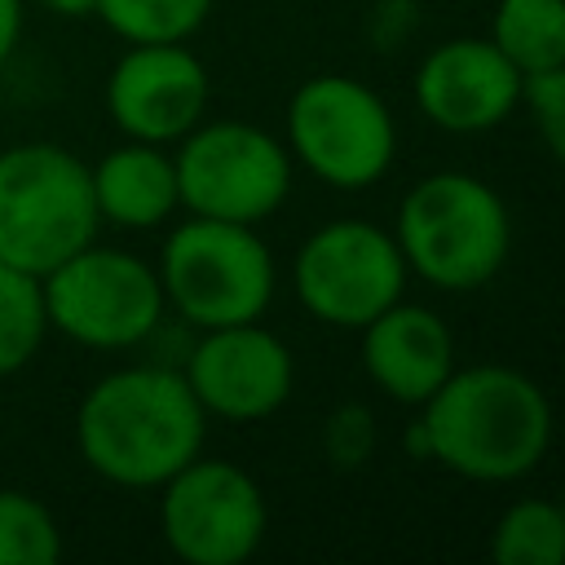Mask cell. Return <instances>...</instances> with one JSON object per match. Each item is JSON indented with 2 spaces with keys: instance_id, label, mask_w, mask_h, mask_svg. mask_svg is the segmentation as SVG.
Listing matches in <instances>:
<instances>
[{
  "instance_id": "cell-22",
  "label": "cell",
  "mask_w": 565,
  "mask_h": 565,
  "mask_svg": "<svg viewBox=\"0 0 565 565\" xmlns=\"http://www.w3.org/2000/svg\"><path fill=\"white\" fill-rule=\"evenodd\" d=\"M521 106L530 110V119H534L543 146L552 150V159L565 163V62L543 71V75H530Z\"/></svg>"
},
{
  "instance_id": "cell-19",
  "label": "cell",
  "mask_w": 565,
  "mask_h": 565,
  "mask_svg": "<svg viewBox=\"0 0 565 565\" xmlns=\"http://www.w3.org/2000/svg\"><path fill=\"white\" fill-rule=\"evenodd\" d=\"M216 0H97V18L124 40V44H163V40H190Z\"/></svg>"
},
{
  "instance_id": "cell-11",
  "label": "cell",
  "mask_w": 565,
  "mask_h": 565,
  "mask_svg": "<svg viewBox=\"0 0 565 565\" xmlns=\"http://www.w3.org/2000/svg\"><path fill=\"white\" fill-rule=\"evenodd\" d=\"M181 375L207 419L256 424L287 406L296 388V358L287 340L256 318L199 331L181 358Z\"/></svg>"
},
{
  "instance_id": "cell-7",
  "label": "cell",
  "mask_w": 565,
  "mask_h": 565,
  "mask_svg": "<svg viewBox=\"0 0 565 565\" xmlns=\"http://www.w3.org/2000/svg\"><path fill=\"white\" fill-rule=\"evenodd\" d=\"M49 331L71 344L119 353L146 344L163 327V287L159 269L124 247H102L97 238L53 265L44 278Z\"/></svg>"
},
{
  "instance_id": "cell-2",
  "label": "cell",
  "mask_w": 565,
  "mask_h": 565,
  "mask_svg": "<svg viewBox=\"0 0 565 565\" xmlns=\"http://www.w3.org/2000/svg\"><path fill=\"white\" fill-rule=\"evenodd\" d=\"M428 463L477 481L512 486L530 477L552 446V402L539 380L516 366H455L419 406Z\"/></svg>"
},
{
  "instance_id": "cell-4",
  "label": "cell",
  "mask_w": 565,
  "mask_h": 565,
  "mask_svg": "<svg viewBox=\"0 0 565 565\" xmlns=\"http://www.w3.org/2000/svg\"><path fill=\"white\" fill-rule=\"evenodd\" d=\"M163 305L194 331L256 322L274 305L278 265L256 225L185 216L159 247Z\"/></svg>"
},
{
  "instance_id": "cell-24",
  "label": "cell",
  "mask_w": 565,
  "mask_h": 565,
  "mask_svg": "<svg viewBox=\"0 0 565 565\" xmlns=\"http://www.w3.org/2000/svg\"><path fill=\"white\" fill-rule=\"evenodd\" d=\"M22 22H26V0H0V66L13 57L18 40H22Z\"/></svg>"
},
{
  "instance_id": "cell-3",
  "label": "cell",
  "mask_w": 565,
  "mask_h": 565,
  "mask_svg": "<svg viewBox=\"0 0 565 565\" xmlns=\"http://www.w3.org/2000/svg\"><path fill=\"white\" fill-rule=\"evenodd\" d=\"M393 238L406 269L433 291H477L512 256V212L486 177L441 168L402 194Z\"/></svg>"
},
{
  "instance_id": "cell-20",
  "label": "cell",
  "mask_w": 565,
  "mask_h": 565,
  "mask_svg": "<svg viewBox=\"0 0 565 565\" xmlns=\"http://www.w3.org/2000/svg\"><path fill=\"white\" fill-rule=\"evenodd\" d=\"M57 556V516L26 490H0V565H53Z\"/></svg>"
},
{
  "instance_id": "cell-16",
  "label": "cell",
  "mask_w": 565,
  "mask_h": 565,
  "mask_svg": "<svg viewBox=\"0 0 565 565\" xmlns=\"http://www.w3.org/2000/svg\"><path fill=\"white\" fill-rule=\"evenodd\" d=\"M490 44L530 79L565 62V0H494Z\"/></svg>"
},
{
  "instance_id": "cell-13",
  "label": "cell",
  "mask_w": 565,
  "mask_h": 565,
  "mask_svg": "<svg viewBox=\"0 0 565 565\" xmlns=\"http://www.w3.org/2000/svg\"><path fill=\"white\" fill-rule=\"evenodd\" d=\"M411 97L433 128L472 137L508 124L521 110L525 75L490 44V35H455L424 53Z\"/></svg>"
},
{
  "instance_id": "cell-14",
  "label": "cell",
  "mask_w": 565,
  "mask_h": 565,
  "mask_svg": "<svg viewBox=\"0 0 565 565\" xmlns=\"http://www.w3.org/2000/svg\"><path fill=\"white\" fill-rule=\"evenodd\" d=\"M358 335L366 380L397 406L419 411L459 366L450 322L428 305H411L406 296L375 313Z\"/></svg>"
},
{
  "instance_id": "cell-1",
  "label": "cell",
  "mask_w": 565,
  "mask_h": 565,
  "mask_svg": "<svg viewBox=\"0 0 565 565\" xmlns=\"http://www.w3.org/2000/svg\"><path fill=\"white\" fill-rule=\"evenodd\" d=\"M207 415L181 366L106 371L75 406V450L110 486L159 490L177 468L203 455Z\"/></svg>"
},
{
  "instance_id": "cell-15",
  "label": "cell",
  "mask_w": 565,
  "mask_h": 565,
  "mask_svg": "<svg viewBox=\"0 0 565 565\" xmlns=\"http://www.w3.org/2000/svg\"><path fill=\"white\" fill-rule=\"evenodd\" d=\"M88 177H93V203H97L102 225L159 230L181 207L177 168H172L168 146L124 141V146L106 150L88 168Z\"/></svg>"
},
{
  "instance_id": "cell-9",
  "label": "cell",
  "mask_w": 565,
  "mask_h": 565,
  "mask_svg": "<svg viewBox=\"0 0 565 565\" xmlns=\"http://www.w3.org/2000/svg\"><path fill=\"white\" fill-rule=\"evenodd\" d=\"M406 282L411 269L393 230L362 216L318 225L291 256V291L300 309L335 331H362L406 296Z\"/></svg>"
},
{
  "instance_id": "cell-8",
  "label": "cell",
  "mask_w": 565,
  "mask_h": 565,
  "mask_svg": "<svg viewBox=\"0 0 565 565\" xmlns=\"http://www.w3.org/2000/svg\"><path fill=\"white\" fill-rule=\"evenodd\" d=\"M172 168H177L181 207L190 216L238 221V225L269 221L287 203L296 177L282 137L247 119L194 124L177 141Z\"/></svg>"
},
{
  "instance_id": "cell-5",
  "label": "cell",
  "mask_w": 565,
  "mask_h": 565,
  "mask_svg": "<svg viewBox=\"0 0 565 565\" xmlns=\"http://www.w3.org/2000/svg\"><path fill=\"white\" fill-rule=\"evenodd\" d=\"M102 230L88 163L57 141L0 150V260L49 274Z\"/></svg>"
},
{
  "instance_id": "cell-17",
  "label": "cell",
  "mask_w": 565,
  "mask_h": 565,
  "mask_svg": "<svg viewBox=\"0 0 565 565\" xmlns=\"http://www.w3.org/2000/svg\"><path fill=\"white\" fill-rule=\"evenodd\" d=\"M490 556L499 565H565L561 499H512L490 530Z\"/></svg>"
},
{
  "instance_id": "cell-18",
  "label": "cell",
  "mask_w": 565,
  "mask_h": 565,
  "mask_svg": "<svg viewBox=\"0 0 565 565\" xmlns=\"http://www.w3.org/2000/svg\"><path fill=\"white\" fill-rule=\"evenodd\" d=\"M44 335H49V309H44L40 274L0 260V380L18 375L40 353Z\"/></svg>"
},
{
  "instance_id": "cell-12",
  "label": "cell",
  "mask_w": 565,
  "mask_h": 565,
  "mask_svg": "<svg viewBox=\"0 0 565 565\" xmlns=\"http://www.w3.org/2000/svg\"><path fill=\"white\" fill-rule=\"evenodd\" d=\"M106 115L128 141L177 146L203 124L212 102V75L190 40L128 44L106 75Z\"/></svg>"
},
{
  "instance_id": "cell-21",
  "label": "cell",
  "mask_w": 565,
  "mask_h": 565,
  "mask_svg": "<svg viewBox=\"0 0 565 565\" xmlns=\"http://www.w3.org/2000/svg\"><path fill=\"white\" fill-rule=\"evenodd\" d=\"M380 446V428H375V415L371 406L362 402H340L327 419H322V455L335 472H358L371 463Z\"/></svg>"
},
{
  "instance_id": "cell-10",
  "label": "cell",
  "mask_w": 565,
  "mask_h": 565,
  "mask_svg": "<svg viewBox=\"0 0 565 565\" xmlns=\"http://www.w3.org/2000/svg\"><path fill=\"white\" fill-rule=\"evenodd\" d=\"M265 530V490L230 459L194 455L159 486V534L185 565H243L260 552Z\"/></svg>"
},
{
  "instance_id": "cell-25",
  "label": "cell",
  "mask_w": 565,
  "mask_h": 565,
  "mask_svg": "<svg viewBox=\"0 0 565 565\" xmlns=\"http://www.w3.org/2000/svg\"><path fill=\"white\" fill-rule=\"evenodd\" d=\"M44 13H57V18H88L97 9V0H35Z\"/></svg>"
},
{
  "instance_id": "cell-6",
  "label": "cell",
  "mask_w": 565,
  "mask_h": 565,
  "mask_svg": "<svg viewBox=\"0 0 565 565\" xmlns=\"http://www.w3.org/2000/svg\"><path fill=\"white\" fill-rule=\"evenodd\" d=\"M282 146L291 163L322 185L358 194L388 177L397 159V119L371 84L344 71H318L287 97Z\"/></svg>"
},
{
  "instance_id": "cell-23",
  "label": "cell",
  "mask_w": 565,
  "mask_h": 565,
  "mask_svg": "<svg viewBox=\"0 0 565 565\" xmlns=\"http://www.w3.org/2000/svg\"><path fill=\"white\" fill-rule=\"evenodd\" d=\"M419 22V9L415 0H375L371 9V40L375 49H397Z\"/></svg>"
},
{
  "instance_id": "cell-26",
  "label": "cell",
  "mask_w": 565,
  "mask_h": 565,
  "mask_svg": "<svg viewBox=\"0 0 565 565\" xmlns=\"http://www.w3.org/2000/svg\"><path fill=\"white\" fill-rule=\"evenodd\" d=\"M561 512H565V494H561Z\"/></svg>"
}]
</instances>
